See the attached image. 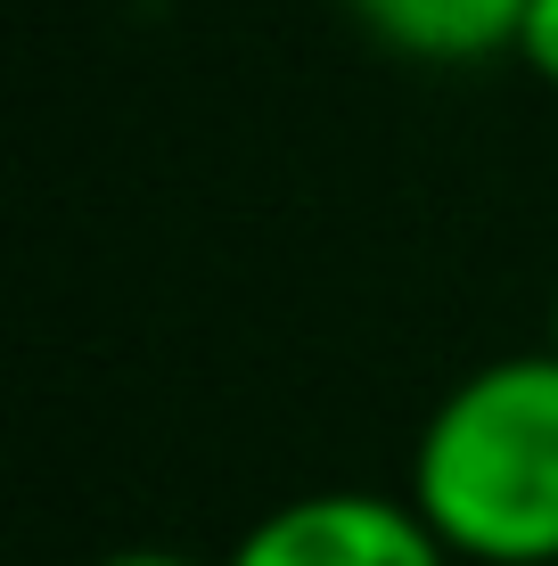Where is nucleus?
<instances>
[{
    "label": "nucleus",
    "mask_w": 558,
    "mask_h": 566,
    "mask_svg": "<svg viewBox=\"0 0 558 566\" xmlns=\"http://www.w3.org/2000/svg\"><path fill=\"white\" fill-rule=\"evenodd\" d=\"M91 566H222V558H198V551H172V542H131V551H107Z\"/></svg>",
    "instance_id": "39448f33"
},
{
    "label": "nucleus",
    "mask_w": 558,
    "mask_h": 566,
    "mask_svg": "<svg viewBox=\"0 0 558 566\" xmlns=\"http://www.w3.org/2000/svg\"><path fill=\"white\" fill-rule=\"evenodd\" d=\"M222 566H460V558L411 510V493L329 484V493H296L263 510L230 542Z\"/></svg>",
    "instance_id": "f03ea898"
},
{
    "label": "nucleus",
    "mask_w": 558,
    "mask_h": 566,
    "mask_svg": "<svg viewBox=\"0 0 558 566\" xmlns=\"http://www.w3.org/2000/svg\"><path fill=\"white\" fill-rule=\"evenodd\" d=\"M411 510L460 566H558V354H502L435 395Z\"/></svg>",
    "instance_id": "f257e3e1"
},
{
    "label": "nucleus",
    "mask_w": 558,
    "mask_h": 566,
    "mask_svg": "<svg viewBox=\"0 0 558 566\" xmlns=\"http://www.w3.org/2000/svg\"><path fill=\"white\" fill-rule=\"evenodd\" d=\"M387 57L411 66H493L517 57L534 0H337Z\"/></svg>",
    "instance_id": "7ed1b4c3"
},
{
    "label": "nucleus",
    "mask_w": 558,
    "mask_h": 566,
    "mask_svg": "<svg viewBox=\"0 0 558 566\" xmlns=\"http://www.w3.org/2000/svg\"><path fill=\"white\" fill-rule=\"evenodd\" d=\"M517 57H526V74H534V83H550V91H558V0H534V9H526Z\"/></svg>",
    "instance_id": "20e7f679"
},
{
    "label": "nucleus",
    "mask_w": 558,
    "mask_h": 566,
    "mask_svg": "<svg viewBox=\"0 0 558 566\" xmlns=\"http://www.w3.org/2000/svg\"><path fill=\"white\" fill-rule=\"evenodd\" d=\"M550 354H558V287H550Z\"/></svg>",
    "instance_id": "423d86ee"
}]
</instances>
